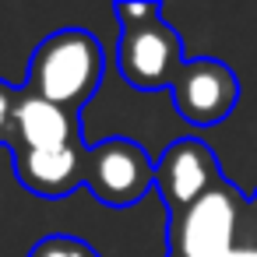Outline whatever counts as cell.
I'll return each mask as SVG.
<instances>
[{
    "label": "cell",
    "instance_id": "cell-1",
    "mask_svg": "<svg viewBox=\"0 0 257 257\" xmlns=\"http://www.w3.org/2000/svg\"><path fill=\"white\" fill-rule=\"evenodd\" d=\"M106 74V50L85 29H57L46 36L29 60L25 92L57 102L71 113H81L99 92Z\"/></svg>",
    "mask_w": 257,
    "mask_h": 257
},
{
    "label": "cell",
    "instance_id": "cell-2",
    "mask_svg": "<svg viewBox=\"0 0 257 257\" xmlns=\"http://www.w3.org/2000/svg\"><path fill=\"white\" fill-rule=\"evenodd\" d=\"M120 18V46H116V67L123 81L138 92H162L173 88V81L183 71V43L176 29L166 22L159 4L138 0V4H116Z\"/></svg>",
    "mask_w": 257,
    "mask_h": 257
},
{
    "label": "cell",
    "instance_id": "cell-3",
    "mask_svg": "<svg viewBox=\"0 0 257 257\" xmlns=\"http://www.w3.org/2000/svg\"><path fill=\"white\" fill-rule=\"evenodd\" d=\"M250 197L232 180H218L183 211L169 215V253L173 257H225L239 246V229L246 222Z\"/></svg>",
    "mask_w": 257,
    "mask_h": 257
},
{
    "label": "cell",
    "instance_id": "cell-4",
    "mask_svg": "<svg viewBox=\"0 0 257 257\" xmlns=\"http://www.w3.org/2000/svg\"><path fill=\"white\" fill-rule=\"evenodd\" d=\"M85 187L109 208H131L155 190V162L131 138H109L85 152Z\"/></svg>",
    "mask_w": 257,
    "mask_h": 257
},
{
    "label": "cell",
    "instance_id": "cell-5",
    "mask_svg": "<svg viewBox=\"0 0 257 257\" xmlns=\"http://www.w3.org/2000/svg\"><path fill=\"white\" fill-rule=\"evenodd\" d=\"M173 106L194 127H215L232 116L239 102L236 74L215 57H194L183 64L180 78L173 81Z\"/></svg>",
    "mask_w": 257,
    "mask_h": 257
},
{
    "label": "cell",
    "instance_id": "cell-6",
    "mask_svg": "<svg viewBox=\"0 0 257 257\" xmlns=\"http://www.w3.org/2000/svg\"><path fill=\"white\" fill-rule=\"evenodd\" d=\"M222 180L215 152L197 138H176L159 159H155V190L169 215L194 204L201 194H208Z\"/></svg>",
    "mask_w": 257,
    "mask_h": 257
},
{
    "label": "cell",
    "instance_id": "cell-7",
    "mask_svg": "<svg viewBox=\"0 0 257 257\" xmlns=\"http://www.w3.org/2000/svg\"><path fill=\"white\" fill-rule=\"evenodd\" d=\"M85 152L88 145H67V148H46V152H15V176L25 190L46 201L67 197L74 187L85 183Z\"/></svg>",
    "mask_w": 257,
    "mask_h": 257
},
{
    "label": "cell",
    "instance_id": "cell-8",
    "mask_svg": "<svg viewBox=\"0 0 257 257\" xmlns=\"http://www.w3.org/2000/svg\"><path fill=\"white\" fill-rule=\"evenodd\" d=\"M15 131L18 141L11 152L29 148V152H46V148H67V145H85L81 134V113H71L57 102H46L32 92L22 88L18 113H15Z\"/></svg>",
    "mask_w": 257,
    "mask_h": 257
},
{
    "label": "cell",
    "instance_id": "cell-9",
    "mask_svg": "<svg viewBox=\"0 0 257 257\" xmlns=\"http://www.w3.org/2000/svg\"><path fill=\"white\" fill-rule=\"evenodd\" d=\"M29 257H99L85 239H78V236H64V232H53V236H43L32 250H29Z\"/></svg>",
    "mask_w": 257,
    "mask_h": 257
},
{
    "label": "cell",
    "instance_id": "cell-10",
    "mask_svg": "<svg viewBox=\"0 0 257 257\" xmlns=\"http://www.w3.org/2000/svg\"><path fill=\"white\" fill-rule=\"evenodd\" d=\"M18 99H22V88L0 78V145L4 148H15V141H18V131H15Z\"/></svg>",
    "mask_w": 257,
    "mask_h": 257
},
{
    "label": "cell",
    "instance_id": "cell-11",
    "mask_svg": "<svg viewBox=\"0 0 257 257\" xmlns=\"http://www.w3.org/2000/svg\"><path fill=\"white\" fill-rule=\"evenodd\" d=\"M225 257H257V236H250V239H243L239 246H232Z\"/></svg>",
    "mask_w": 257,
    "mask_h": 257
},
{
    "label": "cell",
    "instance_id": "cell-12",
    "mask_svg": "<svg viewBox=\"0 0 257 257\" xmlns=\"http://www.w3.org/2000/svg\"><path fill=\"white\" fill-rule=\"evenodd\" d=\"M246 222H250V225H257V190H253V197H250V208H246Z\"/></svg>",
    "mask_w": 257,
    "mask_h": 257
}]
</instances>
